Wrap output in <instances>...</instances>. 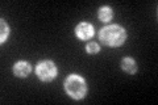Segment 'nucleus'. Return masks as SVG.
Wrapping results in <instances>:
<instances>
[{
    "label": "nucleus",
    "instance_id": "1",
    "mask_svg": "<svg viewBox=\"0 0 158 105\" xmlns=\"http://www.w3.org/2000/svg\"><path fill=\"white\" fill-rule=\"evenodd\" d=\"M100 41L111 47L121 46L127 39V32L120 25H107L99 33Z\"/></svg>",
    "mask_w": 158,
    "mask_h": 105
},
{
    "label": "nucleus",
    "instance_id": "2",
    "mask_svg": "<svg viewBox=\"0 0 158 105\" xmlns=\"http://www.w3.org/2000/svg\"><path fill=\"white\" fill-rule=\"evenodd\" d=\"M65 91L69 96L73 97L74 100H82V99H85L86 93H87V84L82 76L73 74L66 78Z\"/></svg>",
    "mask_w": 158,
    "mask_h": 105
},
{
    "label": "nucleus",
    "instance_id": "3",
    "mask_svg": "<svg viewBox=\"0 0 158 105\" xmlns=\"http://www.w3.org/2000/svg\"><path fill=\"white\" fill-rule=\"evenodd\" d=\"M36 74L41 82H52L57 76V67L52 61H42L37 64Z\"/></svg>",
    "mask_w": 158,
    "mask_h": 105
},
{
    "label": "nucleus",
    "instance_id": "4",
    "mask_svg": "<svg viewBox=\"0 0 158 105\" xmlns=\"http://www.w3.org/2000/svg\"><path fill=\"white\" fill-rule=\"evenodd\" d=\"M75 34L79 39H90L94 36V26L88 22H81L79 25H77L75 28Z\"/></svg>",
    "mask_w": 158,
    "mask_h": 105
},
{
    "label": "nucleus",
    "instance_id": "5",
    "mask_svg": "<svg viewBox=\"0 0 158 105\" xmlns=\"http://www.w3.org/2000/svg\"><path fill=\"white\" fill-rule=\"evenodd\" d=\"M32 71L31 64L25 61H20L13 66V74L19 78H27Z\"/></svg>",
    "mask_w": 158,
    "mask_h": 105
},
{
    "label": "nucleus",
    "instance_id": "6",
    "mask_svg": "<svg viewBox=\"0 0 158 105\" xmlns=\"http://www.w3.org/2000/svg\"><path fill=\"white\" fill-rule=\"evenodd\" d=\"M121 68L124 70V71L127 74H136L137 71V63L136 61L133 58L131 57H125V58H123V61H121Z\"/></svg>",
    "mask_w": 158,
    "mask_h": 105
},
{
    "label": "nucleus",
    "instance_id": "7",
    "mask_svg": "<svg viewBox=\"0 0 158 105\" xmlns=\"http://www.w3.org/2000/svg\"><path fill=\"white\" fill-rule=\"evenodd\" d=\"M113 17V12H112V9L110 7H102L100 9H99V18L102 20V21H104V22H108V21H111Z\"/></svg>",
    "mask_w": 158,
    "mask_h": 105
},
{
    "label": "nucleus",
    "instance_id": "8",
    "mask_svg": "<svg viewBox=\"0 0 158 105\" xmlns=\"http://www.w3.org/2000/svg\"><path fill=\"white\" fill-rule=\"evenodd\" d=\"M0 26H2V34H0V43H4V42H6V39L8 38L9 26H8V24L4 21L3 18L0 20Z\"/></svg>",
    "mask_w": 158,
    "mask_h": 105
},
{
    "label": "nucleus",
    "instance_id": "9",
    "mask_svg": "<svg viewBox=\"0 0 158 105\" xmlns=\"http://www.w3.org/2000/svg\"><path fill=\"white\" fill-rule=\"evenodd\" d=\"M86 50H87V53H88V54H96V53H99L100 47H99V45H98V43H95V42H90V43H87Z\"/></svg>",
    "mask_w": 158,
    "mask_h": 105
}]
</instances>
